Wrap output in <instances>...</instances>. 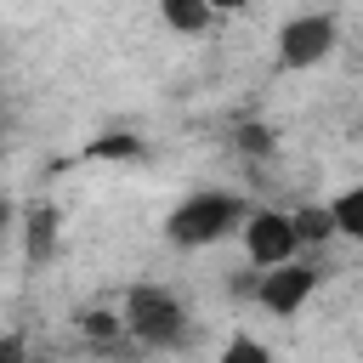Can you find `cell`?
Wrapping results in <instances>:
<instances>
[{"mask_svg":"<svg viewBox=\"0 0 363 363\" xmlns=\"http://www.w3.org/2000/svg\"><path fill=\"white\" fill-rule=\"evenodd\" d=\"M51 238H57V210H34V216H28V250H34V255L51 250Z\"/></svg>","mask_w":363,"mask_h":363,"instance_id":"10","label":"cell"},{"mask_svg":"<svg viewBox=\"0 0 363 363\" xmlns=\"http://www.w3.org/2000/svg\"><path fill=\"white\" fill-rule=\"evenodd\" d=\"M238 147H244V153H267V147H272V136H267L261 125H244V130H238Z\"/></svg>","mask_w":363,"mask_h":363,"instance_id":"12","label":"cell"},{"mask_svg":"<svg viewBox=\"0 0 363 363\" xmlns=\"http://www.w3.org/2000/svg\"><path fill=\"white\" fill-rule=\"evenodd\" d=\"M91 153H96V159H130L136 142H130V136H102V142H91Z\"/></svg>","mask_w":363,"mask_h":363,"instance_id":"11","label":"cell"},{"mask_svg":"<svg viewBox=\"0 0 363 363\" xmlns=\"http://www.w3.org/2000/svg\"><path fill=\"white\" fill-rule=\"evenodd\" d=\"M0 363H23V335H6L0 340Z\"/></svg>","mask_w":363,"mask_h":363,"instance_id":"13","label":"cell"},{"mask_svg":"<svg viewBox=\"0 0 363 363\" xmlns=\"http://www.w3.org/2000/svg\"><path fill=\"white\" fill-rule=\"evenodd\" d=\"M125 329H130L136 340H147V346H176L182 329H187V318H182V306H176V295L142 284V289H130V301H125Z\"/></svg>","mask_w":363,"mask_h":363,"instance_id":"2","label":"cell"},{"mask_svg":"<svg viewBox=\"0 0 363 363\" xmlns=\"http://www.w3.org/2000/svg\"><path fill=\"white\" fill-rule=\"evenodd\" d=\"M312 289H318V267H306V261H289V267H272V272H261V284H255V295H261V306H267V312H278V318H289V312H301Z\"/></svg>","mask_w":363,"mask_h":363,"instance_id":"5","label":"cell"},{"mask_svg":"<svg viewBox=\"0 0 363 363\" xmlns=\"http://www.w3.org/2000/svg\"><path fill=\"white\" fill-rule=\"evenodd\" d=\"M295 233H301V244H323V238L335 233V216L318 210V204H312V210H295Z\"/></svg>","mask_w":363,"mask_h":363,"instance_id":"8","label":"cell"},{"mask_svg":"<svg viewBox=\"0 0 363 363\" xmlns=\"http://www.w3.org/2000/svg\"><path fill=\"white\" fill-rule=\"evenodd\" d=\"M335 51V17L329 11H301L278 28V57L284 68H312Z\"/></svg>","mask_w":363,"mask_h":363,"instance_id":"4","label":"cell"},{"mask_svg":"<svg viewBox=\"0 0 363 363\" xmlns=\"http://www.w3.org/2000/svg\"><path fill=\"white\" fill-rule=\"evenodd\" d=\"M159 11H164V23H170L176 34H199V28H210V6H204V0H164Z\"/></svg>","mask_w":363,"mask_h":363,"instance_id":"6","label":"cell"},{"mask_svg":"<svg viewBox=\"0 0 363 363\" xmlns=\"http://www.w3.org/2000/svg\"><path fill=\"white\" fill-rule=\"evenodd\" d=\"M329 216H335V233H346V238H363V187L340 193V199L329 204Z\"/></svg>","mask_w":363,"mask_h":363,"instance_id":"7","label":"cell"},{"mask_svg":"<svg viewBox=\"0 0 363 363\" xmlns=\"http://www.w3.org/2000/svg\"><path fill=\"white\" fill-rule=\"evenodd\" d=\"M221 363H272V352H267L261 340H250V335H233V340L221 346Z\"/></svg>","mask_w":363,"mask_h":363,"instance_id":"9","label":"cell"},{"mask_svg":"<svg viewBox=\"0 0 363 363\" xmlns=\"http://www.w3.org/2000/svg\"><path fill=\"white\" fill-rule=\"evenodd\" d=\"M238 221H250V216H244V204H238L233 193H193L187 204L170 210L164 233H170V244L199 250V244H216V238H221L227 227H238Z\"/></svg>","mask_w":363,"mask_h":363,"instance_id":"1","label":"cell"},{"mask_svg":"<svg viewBox=\"0 0 363 363\" xmlns=\"http://www.w3.org/2000/svg\"><path fill=\"white\" fill-rule=\"evenodd\" d=\"M244 250H250V261H255L261 272H272V267H289V261H295V250H301L295 216L255 210V216L244 221Z\"/></svg>","mask_w":363,"mask_h":363,"instance_id":"3","label":"cell"},{"mask_svg":"<svg viewBox=\"0 0 363 363\" xmlns=\"http://www.w3.org/2000/svg\"><path fill=\"white\" fill-rule=\"evenodd\" d=\"M85 329H91V335H113V318H108V312H91Z\"/></svg>","mask_w":363,"mask_h":363,"instance_id":"14","label":"cell"}]
</instances>
